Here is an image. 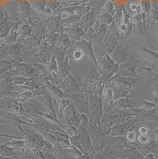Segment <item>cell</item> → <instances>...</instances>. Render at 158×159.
<instances>
[{
  "instance_id": "cell-1",
  "label": "cell",
  "mask_w": 158,
  "mask_h": 159,
  "mask_svg": "<svg viewBox=\"0 0 158 159\" xmlns=\"http://www.w3.org/2000/svg\"><path fill=\"white\" fill-rule=\"evenodd\" d=\"M89 105L91 118L96 124L100 126L103 113L101 100L97 95L91 94L89 96Z\"/></svg>"
},
{
  "instance_id": "cell-2",
  "label": "cell",
  "mask_w": 158,
  "mask_h": 159,
  "mask_svg": "<svg viewBox=\"0 0 158 159\" xmlns=\"http://www.w3.org/2000/svg\"><path fill=\"white\" fill-rule=\"evenodd\" d=\"M72 100L77 110L85 115L89 114V105L86 98L81 94L72 96Z\"/></svg>"
},
{
  "instance_id": "cell-3",
  "label": "cell",
  "mask_w": 158,
  "mask_h": 159,
  "mask_svg": "<svg viewBox=\"0 0 158 159\" xmlns=\"http://www.w3.org/2000/svg\"><path fill=\"white\" fill-rule=\"evenodd\" d=\"M132 123H127L126 124L117 125L112 128L110 134L112 136H121L124 135L125 133L132 129Z\"/></svg>"
},
{
  "instance_id": "cell-4",
  "label": "cell",
  "mask_w": 158,
  "mask_h": 159,
  "mask_svg": "<svg viewBox=\"0 0 158 159\" xmlns=\"http://www.w3.org/2000/svg\"><path fill=\"white\" fill-rule=\"evenodd\" d=\"M134 105V102L128 98H123L117 100L114 103V106L119 110L124 111L128 108H132Z\"/></svg>"
},
{
  "instance_id": "cell-5",
  "label": "cell",
  "mask_w": 158,
  "mask_h": 159,
  "mask_svg": "<svg viewBox=\"0 0 158 159\" xmlns=\"http://www.w3.org/2000/svg\"><path fill=\"white\" fill-rule=\"evenodd\" d=\"M61 87L63 90L66 92L72 91V90H74L77 87V84L71 76H68V77L67 78Z\"/></svg>"
},
{
  "instance_id": "cell-6",
  "label": "cell",
  "mask_w": 158,
  "mask_h": 159,
  "mask_svg": "<svg viewBox=\"0 0 158 159\" xmlns=\"http://www.w3.org/2000/svg\"><path fill=\"white\" fill-rule=\"evenodd\" d=\"M0 155L5 157H16L17 154L13 150L6 146H0Z\"/></svg>"
},
{
  "instance_id": "cell-7",
  "label": "cell",
  "mask_w": 158,
  "mask_h": 159,
  "mask_svg": "<svg viewBox=\"0 0 158 159\" xmlns=\"http://www.w3.org/2000/svg\"><path fill=\"white\" fill-rule=\"evenodd\" d=\"M140 105L143 106V108L145 109H148V110H151L152 109H153L155 105L153 103H151V102L145 101V100H142L140 102Z\"/></svg>"
},
{
  "instance_id": "cell-8",
  "label": "cell",
  "mask_w": 158,
  "mask_h": 159,
  "mask_svg": "<svg viewBox=\"0 0 158 159\" xmlns=\"http://www.w3.org/2000/svg\"><path fill=\"white\" fill-rule=\"evenodd\" d=\"M135 134L132 131H129L127 134V139L129 142L133 143L135 141Z\"/></svg>"
},
{
  "instance_id": "cell-9",
  "label": "cell",
  "mask_w": 158,
  "mask_h": 159,
  "mask_svg": "<svg viewBox=\"0 0 158 159\" xmlns=\"http://www.w3.org/2000/svg\"><path fill=\"white\" fill-rule=\"evenodd\" d=\"M138 141L142 143V144H146L147 143V141H149V139H147V137H146L144 135H140L138 137Z\"/></svg>"
},
{
  "instance_id": "cell-10",
  "label": "cell",
  "mask_w": 158,
  "mask_h": 159,
  "mask_svg": "<svg viewBox=\"0 0 158 159\" xmlns=\"http://www.w3.org/2000/svg\"><path fill=\"white\" fill-rule=\"evenodd\" d=\"M139 132L140 133V134H146L147 132V129H146V128H145V127H142V128H141L140 129V130H139Z\"/></svg>"
},
{
  "instance_id": "cell-11",
  "label": "cell",
  "mask_w": 158,
  "mask_h": 159,
  "mask_svg": "<svg viewBox=\"0 0 158 159\" xmlns=\"http://www.w3.org/2000/svg\"><path fill=\"white\" fill-rule=\"evenodd\" d=\"M145 159H153L154 158V155L152 154L151 153H149V154H147L146 157H145Z\"/></svg>"
},
{
  "instance_id": "cell-12",
  "label": "cell",
  "mask_w": 158,
  "mask_h": 159,
  "mask_svg": "<svg viewBox=\"0 0 158 159\" xmlns=\"http://www.w3.org/2000/svg\"><path fill=\"white\" fill-rule=\"evenodd\" d=\"M156 135H157V142H158V129L156 131Z\"/></svg>"
}]
</instances>
